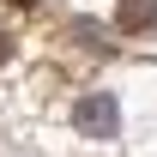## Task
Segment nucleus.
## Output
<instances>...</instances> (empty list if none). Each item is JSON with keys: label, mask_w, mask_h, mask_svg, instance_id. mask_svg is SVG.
<instances>
[{"label": "nucleus", "mask_w": 157, "mask_h": 157, "mask_svg": "<svg viewBox=\"0 0 157 157\" xmlns=\"http://www.w3.org/2000/svg\"><path fill=\"white\" fill-rule=\"evenodd\" d=\"M73 121H78V133L85 139H115V103L103 97V91H91V97H78V109H73Z\"/></svg>", "instance_id": "1"}, {"label": "nucleus", "mask_w": 157, "mask_h": 157, "mask_svg": "<svg viewBox=\"0 0 157 157\" xmlns=\"http://www.w3.org/2000/svg\"><path fill=\"white\" fill-rule=\"evenodd\" d=\"M115 24L127 30V36L151 30V24H157V0H115Z\"/></svg>", "instance_id": "2"}, {"label": "nucleus", "mask_w": 157, "mask_h": 157, "mask_svg": "<svg viewBox=\"0 0 157 157\" xmlns=\"http://www.w3.org/2000/svg\"><path fill=\"white\" fill-rule=\"evenodd\" d=\"M67 36H73L85 55H97V60L109 55V42H103V24H91V18H73V24H67Z\"/></svg>", "instance_id": "3"}, {"label": "nucleus", "mask_w": 157, "mask_h": 157, "mask_svg": "<svg viewBox=\"0 0 157 157\" xmlns=\"http://www.w3.org/2000/svg\"><path fill=\"white\" fill-rule=\"evenodd\" d=\"M6 60H12V36L0 30V67H6Z\"/></svg>", "instance_id": "4"}, {"label": "nucleus", "mask_w": 157, "mask_h": 157, "mask_svg": "<svg viewBox=\"0 0 157 157\" xmlns=\"http://www.w3.org/2000/svg\"><path fill=\"white\" fill-rule=\"evenodd\" d=\"M12 6H36V0H12Z\"/></svg>", "instance_id": "5"}]
</instances>
